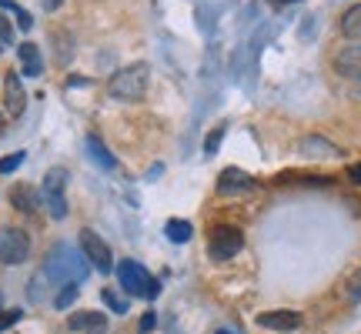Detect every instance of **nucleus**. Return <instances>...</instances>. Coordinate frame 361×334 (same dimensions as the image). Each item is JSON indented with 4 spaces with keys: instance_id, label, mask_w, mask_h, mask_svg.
Returning <instances> with one entry per match:
<instances>
[{
    "instance_id": "obj_1",
    "label": "nucleus",
    "mask_w": 361,
    "mask_h": 334,
    "mask_svg": "<svg viewBox=\"0 0 361 334\" xmlns=\"http://www.w3.org/2000/svg\"><path fill=\"white\" fill-rule=\"evenodd\" d=\"M147 80H151V67L130 64L107 80V90H111V97H117V101H141L144 94H147Z\"/></svg>"
},
{
    "instance_id": "obj_2",
    "label": "nucleus",
    "mask_w": 361,
    "mask_h": 334,
    "mask_svg": "<svg viewBox=\"0 0 361 334\" xmlns=\"http://www.w3.org/2000/svg\"><path fill=\"white\" fill-rule=\"evenodd\" d=\"M44 274H47V281H57L61 287H64V284H80L84 281L87 268H84V261H80V254L74 251V247H57V251L47 257Z\"/></svg>"
},
{
    "instance_id": "obj_3",
    "label": "nucleus",
    "mask_w": 361,
    "mask_h": 334,
    "mask_svg": "<svg viewBox=\"0 0 361 334\" xmlns=\"http://www.w3.org/2000/svg\"><path fill=\"white\" fill-rule=\"evenodd\" d=\"M117 281H121V287L128 295L144 297V301H154L161 295V284L154 281V274L144 268V264H137V261H121L117 264Z\"/></svg>"
},
{
    "instance_id": "obj_4",
    "label": "nucleus",
    "mask_w": 361,
    "mask_h": 334,
    "mask_svg": "<svg viewBox=\"0 0 361 334\" xmlns=\"http://www.w3.org/2000/svg\"><path fill=\"white\" fill-rule=\"evenodd\" d=\"M67 171L64 167H51L47 174H44V187H40V194H44V204H47V214H51L54 221H64L67 218Z\"/></svg>"
},
{
    "instance_id": "obj_5",
    "label": "nucleus",
    "mask_w": 361,
    "mask_h": 334,
    "mask_svg": "<svg viewBox=\"0 0 361 334\" xmlns=\"http://www.w3.org/2000/svg\"><path fill=\"white\" fill-rule=\"evenodd\" d=\"M241 247H245V231L234 228V224H218L207 237V254L214 261H231Z\"/></svg>"
},
{
    "instance_id": "obj_6",
    "label": "nucleus",
    "mask_w": 361,
    "mask_h": 334,
    "mask_svg": "<svg viewBox=\"0 0 361 334\" xmlns=\"http://www.w3.org/2000/svg\"><path fill=\"white\" fill-rule=\"evenodd\" d=\"M30 254V237L20 228H0V264L17 268Z\"/></svg>"
},
{
    "instance_id": "obj_7",
    "label": "nucleus",
    "mask_w": 361,
    "mask_h": 334,
    "mask_svg": "<svg viewBox=\"0 0 361 334\" xmlns=\"http://www.w3.org/2000/svg\"><path fill=\"white\" fill-rule=\"evenodd\" d=\"M78 237H80V247H84V257H87L90 264L101 271V274H111V271H114V254H111V247L104 245L90 228H84Z\"/></svg>"
},
{
    "instance_id": "obj_8",
    "label": "nucleus",
    "mask_w": 361,
    "mask_h": 334,
    "mask_svg": "<svg viewBox=\"0 0 361 334\" xmlns=\"http://www.w3.org/2000/svg\"><path fill=\"white\" fill-rule=\"evenodd\" d=\"M255 191V178L251 174H245L241 167H224L218 178V194H224V197H241V194Z\"/></svg>"
},
{
    "instance_id": "obj_9",
    "label": "nucleus",
    "mask_w": 361,
    "mask_h": 334,
    "mask_svg": "<svg viewBox=\"0 0 361 334\" xmlns=\"http://www.w3.org/2000/svg\"><path fill=\"white\" fill-rule=\"evenodd\" d=\"M4 104H7V114L11 117H20L27 111V90H24V80L17 70H11L4 78Z\"/></svg>"
},
{
    "instance_id": "obj_10",
    "label": "nucleus",
    "mask_w": 361,
    "mask_h": 334,
    "mask_svg": "<svg viewBox=\"0 0 361 334\" xmlns=\"http://www.w3.org/2000/svg\"><path fill=\"white\" fill-rule=\"evenodd\" d=\"M335 70L348 80H361V44H348L335 54Z\"/></svg>"
},
{
    "instance_id": "obj_11",
    "label": "nucleus",
    "mask_w": 361,
    "mask_h": 334,
    "mask_svg": "<svg viewBox=\"0 0 361 334\" xmlns=\"http://www.w3.org/2000/svg\"><path fill=\"white\" fill-rule=\"evenodd\" d=\"M258 324L268 331H298L301 314L298 311H264V314H258Z\"/></svg>"
},
{
    "instance_id": "obj_12",
    "label": "nucleus",
    "mask_w": 361,
    "mask_h": 334,
    "mask_svg": "<svg viewBox=\"0 0 361 334\" xmlns=\"http://www.w3.org/2000/svg\"><path fill=\"white\" fill-rule=\"evenodd\" d=\"M67 324H71V331H104V324H107V318H104L101 311H78V314H71L67 318Z\"/></svg>"
},
{
    "instance_id": "obj_13",
    "label": "nucleus",
    "mask_w": 361,
    "mask_h": 334,
    "mask_svg": "<svg viewBox=\"0 0 361 334\" xmlns=\"http://www.w3.org/2000/svg\"><path fill=\"white\" fill-rule=\"evenodd\" d=\"M11 204L17 207V211H24V214H37L40 197H37V191H34L30 184H17V187L11 191Z\"/></svg>"
},
{
    "instance_id": "obj_14",
    "label": "nucleus",
    "mask_w": 361,
    "mask_h": 334,
    "mask_svg": "<svg viewBox=\"0 0 361 334\" xmlns=\"http://www.w3.org/2000/svg\"><path fill=\"white\" fill-rule=\"evenodd\" d=\"M17 57H20V67H24V78H40L44 61H40L37 44H20V47H17Z\"/></svg>"
},
{
    "instance_id": "obj_15",
    "label": "nucleus",
    "mask_w": 361,
    "mask_h": 334,
    "mask_svg": "<svg viewBox=\"0 0 361 334\" xmlns=\"http://www.w3.org/2000/svg\"><path fill=\"white\" fill-rule=\"evenodd\" d=\"M298 151L301 154H314V157H341V151H338L331 141H324V137H305V141L298 144Z\"/></svg>"
},
{
    "instance_id": "obj_16",
    "label": "nucleus",
    "mask_w": 361,
    "mask_h": 334,
    "mask_svg": "<svg viewBox=\"0 0 361 334\" xmlns=\"http://www.w3.org/2000/svg\"><path fill=\"white\" fill-rule=\"evenodd\" d=\"M164 234H168V241H174V245H188L194 237V228H191V221L171 218L168 224H164Z\"/></svg>"
},
{
    "instance_id": "obj_17",
    "label": "nucleus",
    "mask_w": 361,
    "mask_h": 334,
    "mask_svg": "<svg viewBox=\"0 0 361 334\" xmlns=\"http://www.w3.org/2000/svg\"><path fill=\"white\" fill-rule=\"evenodd\" d=\"M341 34L348 40H361V4H355V7L341 13Z\"/></svg>"
},
{
    "instance_id": "obj_18",
    "label": "nucleus",
    "mask_w": 361,
    "mask_h": 334,
    "mask_svg": "<svg viewBox=\"0 0 361 334\" xmlns=\"http://www.w3.org/2000/svg\"><path fill=\"white\" fill-rule=\"evenodd\" d=\"M87 154H90V161H94L97 167H104V171H114V167H117L114 154H111V151H107L97 137H87Z\"/></svg>"
},
{
    "instance_id": "obj_19",
    "label": "nucleus",
    "mask_w": 361,
    "mask_h": 334,
    "mask_svg": "<svg viewBox=\"0 0 361 334\" xmlns=\"http://www.w3.org/2000/svg\"><path fill=\"white\" fill-rule=\"evenodd\" d=\"M101 297H104V304H107V308L114 311V314H128V304H130L128 297H121L117 291H111V287H104Z\"/></svg>"
},
{
    "instance_id": "obj_20",
    "label": "nucleus",
    "mask_w": 361,
    "mask_h": 334,
    "mask_svg": "<svg viewBox=\"0 0 361 334\" xmlns=\"http://www.w3.org/2000/svg\"><path fill=\"white\" fill-rule=\"evenodd\" d=\"M78 284H64V287H61V295L54 297V308H61V311H67L71 308V304H74V301H78Z\"/></svg>"
},
{
    "instance_id": "obj_21",
    "label": "nucleus",
    "mask_w": 361,
    "mask_h": 334,
    "mask_svg": "<svg viewBox=\"0 0 361 334\" xmlns=\"http://www.w3.org/2000/svg\"><path fill=\"white\" fill-rule=\"evenodd\" d=\"M24 151H13V154H7L4 157V161H0V174H13V171H17V167L24 164Z\"/></svg>"
},
{
    "instance_id": "obj_22",
    "label": "nucleus",
    "mask_w": 361,
    "mask_h": 334,
    "mask_svg": "<svg viewBox=\"0 0 361 334\" xmlns=\"http://www.w3.org/2000/svg\"><path fill=\"white\" fill-rule=\"evenodd\" d=\"M224 130H228V128H224V124H218V128L211 130V137H207V141H204V154H214V151H218V147H221V141H224Z\"/></svg>"
},
{
    "instance_id": "obj_23",
    "label": "nucleus",
    "mask_w": 361,
    "mask_h": 334,
    "mask_svg": "<svg viewBox=\"0 0 361 334\" xmlns=\"http://www.w3.org/2000/svg\"><path fill=\"white\" fill-rule=\"evenodd\" d=\"M154 328H157V314H154V311H147V314L141 318V324H137V331H141V334H151Z\"/></svg>"
},
{
    "instance_id": "obj_24",
    "label": "nucleus",
    "mask_w": 361,
    "mask_h": 334,
    "mask_svg": "<svg viewBox=\"0 0 361 334\" xmlns=\"http://www.w3.org/2000/svg\"><path fill=\"white\" fill-rule=\"evenodd\" d=\"M0 44H13V27L4 13H0Z\"/></svg>"
},
{
    "instance_id": "obj_25",
    "label": "nucleus",
    "mask_w": 361,
    "mask_h": 334,
    "mask_svg": "<svg viewBox=\"0 0 361 334\" xmlns=\"http://www.w3.org/2000/svg\"><path fill=\"white\" fill-rule=\"evenodd\" d=\"M348 297L351 301H361V271L348 281Z\"/></svg>"
},
{
    "instance_id": "obj_26",
    "label": "nucleus",
    "mask_w": 361,
    "mask_h": 334,
    "mask_svg": "<svg viewBox=\"0 0 361 334\" xmlns=\"http://www.w3.org/2000/svg\"><path fill=\"white\" fill-rule=\"evenodd\" d=\"M17 318H20V311H4L0 314V331H7L11 324H17Z\"/></svg>"
},
{
    "instance_id": "obj_27",
    "label": "nucleus",
    "mask_w": 361,
    "mask_h": 334,
    "mask_svg": "<svg viewBox=\"0 0 361 334\" xmlns=\"http://www.w3.org/2000/svg\"><path fill=\"white\" fill-rule=\"evenodd\" d=\"M348 180L361 187V164H351V167H348Z\"/></svg>"
},
{
    "instance_id": "obj_28",
    "label": "nucleus",
    "mask_w": 361,
    "mask_h": 334,
    "mask_svg": "<svg viewBox=\"0 0 361 334\" xmlns=\"http://www.w3.org/2000/svg\"><path fill=\"white\" fill-rule=\"evenodd\" d=\"M61 4H64V0H40V7H44V11H47V13L61 11Z\"/></svg>"
},
{
    "instance_id": "obj_29",
    "label": "nucleus",
    "mask_w": 361,
    "mask_h": 334,
    "mask_svg": "<svg viewBox=\"0 0 361 334\" xmlns=\"http://www.w3.org/2000/svg\"><path fill=\"white\" fill-rule=\"evenodd\" d=\"M0 7H4V11H11L13 17H17V13L24 11V7H17V4H13V0H0Z\"/></svg>"
},
{
    "instance_id": "obj_30",
    "label": "nucleus",
    "mask_w": 361,
    "mask_h": 334,
    "mask_svg": "<svg viewBox=\"0 0 361 334\" xmlns=\"http://www.w3.org/2000/svg\"><path fill=\"white\" fill-rule=\"evenodd\" d=\"M4 130H7V124H4V114H0V137H4Z\"/></svg>"
},
{
    "instance_id": "obj_31",
    "label": "nucleus",
    "mask_w": 361,
    "mask_h": 334,
    "mask_svg": "<svg viewBox=\"0 0 361 334\" xmlns=\"http://www.w3.org/2000/svg\"><path fill=\"white\" fill-rule=\"evenodd\" d=\"M0 308H4V295H0Z\"/></svg>"
},
{
    "instance_id": "obj_32",
    "label": "nucleus",
    "mask_w": 361,
    "mask_h": 334,
    "mask_svg": "<svg viewBox=\"0 0 361 334\" xmlns=\"http://www.w3.org/2000/svg\"><path fill=\"white\" fill-rule=\"evenodd\" d=\"M218 334H231V331H218Z\"/></svg>"
},
{
    "instance_id": "obj_33",
    "label": "nucleus",
    "mask_w": 361,
    "mask_h": 334,
    "mask_svg": "<svg viewBox=\"0 0 361 334\" xmlns=\"http://www.w3.org/2000/svg\"><path fill=\"white\" fill-rule=\"evenodd\" d=\"M90 334H104V331H90Z\"/></svg>"
},
{
    "instance_id": "obj_34",
    "label": "nucleus",
    "mask_w": 361,
    "mask_h": 334,
    "mask_svg": "<svg viewBox=\"0 0 361 334\" xmlns=\"http://www.w3.org/2000/svg\"><path fill=\"white\" fill-rule=\"evenodd\" d=\"M281 4H284V0H281Z\"/></svg>"
}]
</instances>
